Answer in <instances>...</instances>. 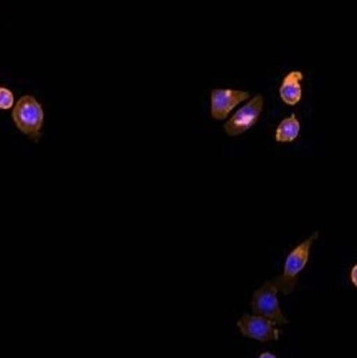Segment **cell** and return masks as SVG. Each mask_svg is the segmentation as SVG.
Returning a JSON list of instances; mask_svg holds the SVG:
<instances>
[{"label":"cell","mask_w":357,"mask_h":358,"mask_svg":"<svg viewBox=\"0 0 357 358\" xmlns=\"http://www.w3.org/2000/svg\"><path fill=\"white\" fill-rule=\"evenodd\" d=\"M351 281H352V284H354V286L357 287V264L354 266V268L351 269Z\"/></svg>","instance_id":"10"},{"label":"cell","mask_w":357,"mask_h":358,"mask_svg":"<svg viewBox=\"0 0 357 358\" xmlns=\"http://www.w3.org/2000/svg\"><path fill=\"white\" fill-rule=\"evenodd\" d=\"M300 131H301L300 121H298L295 114H291L290 117L283 119L280 126L276 127L274 139H276V142H293L298 136H300Z\"/></svg>","instance_id":"8"},{"label":"cell","mask_w":357,"mask_h":358,"mask_svg":"<svg viewBox=\"0 0 357 358\" xmlns=\"http://www.w3.org/2000/svg\"><path fill=\"white\" fill-rule=\"evenodd\" d=\"M241 335L248 338H255L260 342L278 341L280 338V330L274 329L273 320L265 319L262 315H248L245 314L244 317L237 322Z\"/></svg>","instance_id":"6"},{"label":"cell","mask_w":357,"mask_h":358,"mask_svg":"<svg viewBox=\"0 0 357 358\" xmlns=\"http://www.w3.org/2000/svg\"><path fill=\"white\" fill-rule=\"evenodd\" d=\"M318 236H319V231H314L308 240H304L301 245H298L295 250L288 255L283 274L280 278L274 279V284H276L278 291L286 294V296L295 291L298 284V276H300V273L304 269V266L308 264L309 261L311 245L318 240Z\"/></svg>","instance_id":"2"},{"label":"cell","mask_w":357,"mask_h":358,"mask_svg":"<svg viewBox=\"0 0 357 358\" xmlns=\"http://www.w3.org/2000/svg\"><path fill=\"white\" fill-rule=\"evenodd\" d=\"M304 75L301 71H290L283 78V83L280 86V98L288 106H296L303 96V90H301V81H303Z\"/></svg>","instance_id":"7"},{"label":"cell","mask_w":357,"mask_h":358,"mask_svg":"<svg viewBox=\"0 0 357 358\" xmlns=\"http://www.w3.org/2000/svg\"><path fill=\"white\" fill-rule=\"evenodd\" d=\"M250 93L240 90L230 88H215L210 93V114L215 121H223L228 117V114L233 111V108L238 106L241 101H248Z\"/></svg>","instance_id":"5"},{"label":"cell","mask_w":357,"mask_h":358,"mask_svg":"<svg viewBox=\"0 0 357 358\" xmlns=\"http://www.w3.org/2000/svg\"><path fill=\"white\" fill-rule=\"evenodd\" d=\"M251 309L256 315L273 320L274 324H288L278 304V287L274 281H267L251 297Z\"/></svg>","instance_id":"3"},{"label":"cell","mask_w":357,"mask_h":358,"mask_svg":"<svg viewBox=\"0 0 357 358\" xmlns=\"http://www.w3.org/2000/svg\"><path fill=\"white\" fill-rule=\"evenodd\" d=\"M12 119L22 134L29 136L34 142L40 141L45 121V111L35 96H22L12 109Z\"/></svg>","instance_id":"1"},{"label":"cell","mask_w":357,"mask_h":358,"mask_svg":"<svg viewBox=\"0 0 357 358\" xmlns=\"http://www.w3.org/2000/svg\"><path fill=\"white\" fill-rule=\"evenodd\" d=\"M0 90H2V86H0Z\"/></svg>","instance_id":"12"},{"label":"cell","mask_w":357,"mask_h":358,"mask_svg":"<svg viewBox=\"0 0 357 358\" xmlns=\"http://www.w3.org/2000/svg\"><path fill=\"white\" fill-rule=\"evenodd\" d=\"M258 358H276V357H274L273 353H270V352H263L262 355H260Z\"/></svg>","instance_id":"11"},{"label":"cell","mask_w":357,"mask_h":358,"mask_svg":"<svg viewBox=\"0 0 357 358\" xmlns=\"http://www.w3.org/2000/svg\"><path fill=\"white\" fill-rule=\"evenodd\" d=\"M13 106H15V98H13L12 91L7 88L0 90V109L7 111V109H12Z\"/></svg>","instance_id":"9"},{"label":"cell","mask_w":357,"mask_h":358,"mask_svg":"<svg viewBox=\"0 0 357 358\" xmlns=\"http://www.w3.org/2000/svg\"><path fill=\"white\" fill-rule=\"evenodd\" d=\"M263 104L265 101L262 94H256L255 98L248 99V103L238 109V111L225 122V126H223V131L227 132V136L235 137L251 129V127L258 122L260 116H262Z\"/></svg>","instance_id":"4"}]
</instances>
